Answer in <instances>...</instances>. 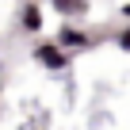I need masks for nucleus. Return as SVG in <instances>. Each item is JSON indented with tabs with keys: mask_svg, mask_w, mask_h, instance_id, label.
<instances>
[{
	"mask_svg": "<svg viewBox=\"0 0 130 130\" xmlns=\"http://www.w3.org/2000/svg\"><path fill=\"white\" fill-rule=\"evenodd\" d=\"M46 12H42V4H23L19 8V27H23V35H38L46 23Z\"/></svg>",
	"mask_w": 130,
	"mask_h": 130,
	"instance_id": "3",
	"label": "nucleus"
},
{
	"mask_svg": "<svg viewBox=\"0 0 130 130\" xmlns=\"http://www.w3.org/2000/svg\"><path fill=\"white\" fill-rule=\"evenodd\" d=\"M88 0H54V12L57 15H88Z\"/></svg>",
	"mask_w": 130,
	"mask_h": 130,
	"instance_id": "4",
	"label": "nucleus"
},
{
	"mask_svg": "<svg viewBox=\"0 0 130 130\" xmlns=\"http://www.w3.org/2000/svg\"><path fill=\"white\" fill-rule=\"evenodd\" d=\"M54 42H57V50H65L69 57H73V54H80V50H92V46H96V38H92L84 27H73V23L57 27V38H54Z\"/></svg>",
	"mask_w": 130,
	"mask_h": 130,
	"instance_id": "2",
	"label": "nucleus"
},
{
	"mask_svg": "<svg viewBox=\"0 0 130 130\" xmlns=\"http://www.w3.org/2000/svg\"><path fill=\"white\" fill-rule=\"evenodd\" d=\"M119 15H122V19L130 23V4H122V8H119Z\"/></svg>",
	"mask_w": 130,
	"mask_h": 130,
	"instance_id": "6",
	"label": "nucleus"
},
{
	"mask_svg": "<svg viewBox=\"0 0 130 130\" xmlns=\"http://www.w3.org/2000/svg\"><path fill=\"white\" fill-rule=\"evenodd\" d=\"M31 57H35V65H42L46 73H65V69H69V61H73L65 50H57V42H54V38L38 42V46L31 50Z\"/></svg>",
	"mask_w": 130,
	"mask_h": 130,
	"instance_id": "1",
	"label": "nucleus"
},
{
	"mask_svg": "<svg viewBox=\"0 0 130 130\" xmlns=\"http://www.w3.org/2000/svg\"><path fill=\"white\" fill-rule=\"evenodd\" d=\"M115 46H119L122 54H130V23H126V27H122L119 35H115Z\"/></svg>",
	"mask_w": 130,
	"mask_h": 130,
	"instance_id": "5",
	"label": "nucleus"
}]
</instances>
